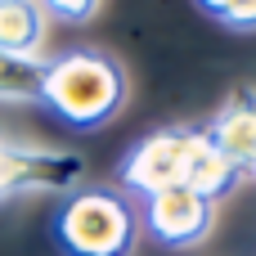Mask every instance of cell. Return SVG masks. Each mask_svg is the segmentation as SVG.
<instances>
[{
  "mask_svg": "<svg viewBox=\"0 0 256 256\" xmlns=\"http://www.w3.org/2000/svg\"><path fill=\"white\" fill-rule=\"evenodd\" d=\"M45 58H14L0 54V99L4 104H40Z\"/></svg>",
  "mask_w": 256,
  "mask_h": 256,
  "instance_id": "cell-8",
  "label": "cell"
},
{
  "mask_svg": "<svg viewBox=\"0 0 256 256\" xmlns=\"http://www.w3.org/2000/svg\"><path fill=\"white\" fill-rule=\"evenodd\" d=\"M140 225L148 230V238L158 248H194L212 234L216 225V202L202 198L198 189L189 184H176V189H162L153 198H144V212H140Z\"/></svg>",
  "mask_w": 256,
  "mask_h": 256,
  "instance_id": "cell-5",
  "label": "cell"
},
{
  "mask_svg": "<svg viewBox=\"0 0 256 256\" xmlns=\"http://www.w3.org/2000/svg\"><path fill=\"white\" fill-rule=\"evenodd\" d=\"M202 144V126H162L153 135H144L117 166V189L135 194V198H153L162 189L189 184V166L194 153Z\"/></svg>",
  "mask_w": 256,
  "mask_h": 256,
  "instance_id": "cell-3",
  "label": "cell"
},
{
  "mask_svg": "<svg viewBox=\"0 0 256 256\" xmlns=\"http://www.w3.org/2000/svg\"><path fill=\"white\" fill-rule=\"evenodd\" d=\"M198 9L225 22L230 32H256V0H198Z\"/></svg>",
  "mask_w": 256,
  "mask_h": 256,
  "instance_id": "cell-9",
  "label": "cell"
},
{
  "mask_svg": "<svg viewBox=\"0 0 256 256\" xmlns=\"http://www.w3.org/2000/svg\"><path fill=\"white\" fill-rule=\"evenodd\" d=\"M50 238L63 256H130L140 212L122 189H72L50 220Z\"/></svg>",
  "mask_w": 256,
  "mask_h": 256,
  "instance_id": "cell-2",
  "label": "cell"
},
{
  "mask_svg": "<svg viewBox=\"0 0 256 256\" xmlns=\"http://www.w3.org/2000/svg\"><path fill=\"white\" fill-rule=\"evenodd\" d=\"M202 130L212 135V144H216L243 176H252V166H256V90L252 86H238V90L225 99V108H220Z\"/></svg>",
  "mask_w": 256,
  "mask_h": 256,
  "instance_id": "cell-6",
  "label": "cell"
},
{
  "mask_svg": "<svg viewBox=\"0 0 256 256\" xmlns=\"http://www.w3.org/2000/svg\"><path fill=\"white\" fill-rule=\"evenodd\" d=\"M36 4H40L50 18H58V22H90L104 0H36Z\"/></svg>",
  "mask_w": 256,
  "mask_h": 256,
  "instance_id": "cell-10",
  "label": "cell"
},
{
  "mask_svg": "<svg viewBox=\"0 0 256 256\" xmlns=\"http://www.w3.org/2000/svg\"><path fill=\"white\" fill-rule=\"evenodd\" d=\"M86 180V158L68 148H40L0 140V202L22 194H72Z\"/></svg>",
  "mask_w": 256,
  "mask_h": 256,
  "instance_id": "cell-4",
  "label": "cell"
},
{
  "mask_svg": "<svg viewBox=\"0 0 256 256\" xmlns=\"http://www.w3.org/2000/svg\"><path fill=\"white\" fill-rule=\"evenodd\" d=\"M45 45V9L36 0H0V54L40 58Z\"/></svg>",
  "mask_w": 256,
  "mask_h": 256,
  "instance_id": "cell-7",
  "label": "cell"
},
{
  "mask_svg": "<svg viewBox=\"0 0 256 256\" xmlns=\"http://www.w3.org/2000/svg\"><path fill=\"white\" fill-rule=\"evenodd\" d=\"M126 104V72L104 50H68L45 58L40 108H50L72 130H99Z\"/></svg>",
  "mask_w": 256,
  "mask_h": 256,
  "instance_id": "cell-1",
  "label": "cell"
},
{
  "mask_svg": "<svg viewBox=\"0 0 256 256\" xmlns=\"http://www.w3.org/2000/svg\"><path fill=\"white\" fill-rule=\"evenodd\" d=\"M252 176H256V166H252Z\"/></svg>",
  "mask_w": 256,
  "mask_h": 256,
  "instance_id": "cell-11",
  "label": "cell"
}]
</instances>
